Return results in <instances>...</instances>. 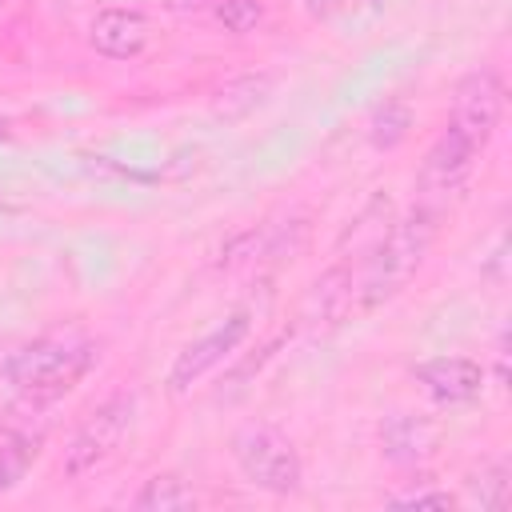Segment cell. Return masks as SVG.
<instances>
[{"label":"cell","mask_w":512,"mask_h":512,"mask_svg":"<svg viewBox=\"0 0 512 512\" xmlns=\"http://www.w3.org/2000/svg\"><path fill=\"white\" fill-rule=\"evenodd\" d=\"M440 212L416 204L404 220H396L360 260H352V284H356V312H368L384 300H392L424 264L428 248L440 236Z\"/></svg>","instance_id":"1"},{"label":"cell","mask_w":512,"mask_h":512,"mask_svg":"<svg viewBox=\"0 0 512 512\" xmlns=\"http://www.w3.org/2000/svg\"><path fill=\"white\" fill-rule=\"evenodd\" d=\"M96 340L84 336L80 328L64 332H44L20 348H12L0 364V376L16 388V396L52 404L64 392H72L96 364Z\"/></svg>","instance_id":"2"},{"label":"cell","mask_w":512,"mask_h":512,"mask_svg":"<svg viewBox=\"0 0 512 512\" xmlns=\"http://www.w3.org/2000/svg\"><path fill=\"white\" fill-rule=\"evenodd\" d=\"M232 460L240 468V476L264 492H276V496H288L300 488V476H304V464H300V452L296 444L272 428V424H248L232 436Z\"/></svg>","instance_id":"3"},{"label":"cell","mask_w":512,"mask_h":512,"mask_svg":"<svg viewBox=\"0 0 512 512\" xmlns=\"http://www.w3.org/2000/svg\"><path fill=\"white\" fill-rule=\"evenodd\" d=\"M132 420H136V392H112L108 400H100L80 420V428L72 432V440L64 448V464H60L64 476L80 480V476L96 472L120 448V440L128 436Z\"/></svg>","instance_id":"4"},{"label":"cell","mask_w":512,"mask_h":512,"mask_svg":"<svg viewBox=\"0 0 512 512\" xmlns=\"http://www.w3.org/2000/svg\"><path fill=\"white\" fill-rule=\"evenodd\" d=\"M476 144L468 136H460L456 128H444L432 148L424 152V164H420V176H416V188H420V200L424 208L440 212L468 188V176H472V164H476Z\"/></svg>","instance_id":"5"},{"label":"cell","mask_w":512,"mask_h":512,"mask_svg":"<svg viewBox=\"0 0 512 512\" xmlns=\"http://www.w3.org/2000/svg\"><path fill=\"white\" fill-rule=\"evenodd\" d=\"M504 116V80L492 68H472L456 92H452V116L448 128H456L460 136H468L476 148H484L496 132Z\"/></svg>","instance_id":"6"},{"label":"cell","mask_w":512,"mask_h":512,"mask_svg":"<svg viewBox=\"0 0 512 512\" xmlns=\"http://www.w3.org/2000/svg\"><path fill=\"white\" fill-rule=\"evenodd\" d=\"M248 328H252V316H248V312H232V316H228L224 324H216L208 336L184 344V348L176 352L172 368H168V392H172V396H184L208 368H216L220 360H228V356L240 348V340L248 336Z\"/></svg>","instance_id":"7"},{"label":"cell","mask_w":512,"mask_h":512,"mask_svg":"<svg viewBox=\"0 0 512 512\" xmlns=\"http://www.w3.org/2000/svg\"><path fill=\"white\" fill-rule=\"evenodd\" d=\"M412 376L440 404H468L484 388V368L476 360H468V356H432V360L416 364Z\"/></svg>","instance_id":"8"},{"label":"cell","mask_w":512,"mask_h":512,"mask_svg":"<svg viewBox=\"0 0 512 512\" xmlns=\"http://www.w3.org/2000/svg\"><path fill=\"white\" fill-rule=\"evenodd\" d=\"M88 40L108 60H132L148 44V20L136 8H104V12H96Z\"/></svg>","instance_id":"9"},{"label":"cell","mask_w":512,"mask_h":512,"mask_svg":"<svg viewBox=\"0 0 512 512\" xmlns=\"http://www.w3.org/2000/svg\"><path fill=\"white\" fill-rule=\"evenodd\" d=\"M380 444H384V456L396 460V464H420L424 456L436 452L440 444V428L424 416H408V412H396L384 420L380 428Z\"/></svg>","instance_id":"10"},{"label":"cell","mask_w":512,"mask_h":512,"mask_svg":"<svg viewBox=\"0 0 512 512\" xmlns=\"http://www.w3.org/2000/svg\"><path fill=\"white\" fill-rule=\"evenodd\" d=\"M40 440H44V432H24V428L0 424V492H8L28 472V464L40 452Z\"/></svg>","instance_id":"11"},{"label":"cell","mask_w":512,"mask_h":512,"mask_svg":"<svg viewBox=\"0 0 512 512\" xmlns=\"http://www.w3.org/2000/svg\"><path fill=\"white\" fill-rule=\"evenodd\" d=\"M132 508H140V512H184V508H196V492L176 472H164V476L144 480Z\"/></svg>","instance_id":"12"},{"label":"cell","mask_w":512,"mask_h":512,"mask_svg":"<svg viewBox=\"0 0 512 512\" xmlns=\"http://www.w3.org/2000/svg\"><path fill=\"white\" fill-rule=\"evenodd\" d=\"M408 128H412V112L392 100V104L376 108V116H372V124H368V136H372L376 148H396V144L408 136Z\"/></svg>","instance_id":"13"},{"label":"cell","mask_w":512,"mask_h":512,"mask_svg":"<svg viewBox=\"0 0 512 512\" xmlns=\"http://www.w3.org/2000/svg\"><path fill=\"white\" fill-rule=\"evenodd\" d=\"M480 484H472L480 508H508V496H512V468L508 460H492L488 468H480L476 476Z\"/></svg>","instance_id":"14"},{"label":"cell","mask_w":512,"mask_h":512,"mask_svg":"<svg viewBox=\"0 0 512 512\" xmlns=\"http://www.w3.org/2000/svg\"><path fill=\"white\" fill-rule=\"evenodd\" d=\"M216 20L224 24V32L232 36H248L260 28L264 20V4L260 0H220L216 4Z\"/></svg>","instance_id":"15"},{"label":"cell","mask_w":512,"mask_h":512,"mask_svg":"<svg viewBox=\"0 0 512 512\" xmlns=\"http://www.w3.org/2000/svg\"><path fill=\"white\" fill-rule=\"evenodd\" d=\"M392 504H408V508H452L456 500L448 492H432V488H412V492H400L392 496Z\"/></svg>","instance_id":"16"},{"label":"cell","mask_w":512,"mask_h":512,"mask_svg":"<svg viewBox=\"0 0 512 512\" xmlns=\"http://www.w3.org/2000/svg\"><path fill=\"white\" fill-rule=\"evenodd\" d=\"M308 4H312L316 12H332V8H340L344 0H308Z\"/></svg>","instance_id":"17"},{"label":"cell","mask_w":512,"mask_h":512,"mask_svg":"<svg viewBox=\"0 0 512 512\" xmlns=\"http://www.w3.org/2000/svg\"><path fill=\"white\" fill-rule=\"evenodd\" d=\"M0 140H8V124L4 120H0Z\"/></svg>","instance_id":"18"}]
</instances>
